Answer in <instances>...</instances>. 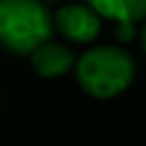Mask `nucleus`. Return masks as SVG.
<instances>
[{
    "mask_svg": "<svg viewBox=\"0 0 146 146\" xmlns=\"http://www.w3.org/2000/svg\"><path fill=\"white\" fill-rule=\"evenodd\" d=\"M116 36H119V41L132 39V36H135V25H119V30H116Z\"/></svg>",
    "mask_w": 146,
    "mask_h": 146,
    "instance_id": "423d86ee",
    "label": "nucleus"
},
{
    "mask_svg": "<svg viewBox=\"0 0 146 146\" xmlns=\"http://www.w3.org/2000/svg\"><path fill=\"white\" fill-rule=\"evenodd\" d=\"M135 75V57L121 46H94L75 59L78 84L91 98L107 100L121 96L132 84Z\"/></svg>",
    "mask_w": 146,
    "mask_h": 146,
    "instance_id": "f257e3e1",
    "label": "nucleus"
},
{
    "mask_svg": "<svg viewBox=\"0 0 146 146\" xmlns=\"http://www.w3.org/2000/svg\"><path fill=\"white\" fill-rule=\"evenodd\" d=\"M52 14L39 0H0V43L16 55H32L52 36Z\"/></svg>",
    "mask_w": 146,
    "mask_h": 146,
    "instance_id": "f03ea898",
    "label": "nucleus"
},
{
    "mask_svg": "<svg viewBox=\"0 0 146 146\" xmlns=\"http://www.w3.org/2000/svg\"><path fill=\"white\" fill-rule=\"evenodd\" d=\"M137 36H139V46H141V50H144V55H146V21H144V25L139 27Z\"/></svg>",
    "mask_w": 146,
    "mask_h": 146,
    "instance_id": "0eeeda50",
    "label": "nucleus"
},
{
    "mask_svg": "<svg viewBox=\"0 0 146 146\" xmlns=\"http://www.w3.org/2000/svg\"><path fill=\"white\" fill-rule=\"evenodd\" d=\"M100 18L116 21L119 25H135L146 21V0H84Z\"/></svg>",
    "mask_w": 146,
    "mask_h": 146,
    "instance_id": "39448f33",
    "label": "nucleus"
},
{
    "mask_svg": "<svg viewBox=\"0 0 146 146\" xmlns=\"http://www.w3.org/2000/svg\"><path fill=\"white\" fill-rule=\"evenodd\" d=\"M52 25L57 27V32L66 41L84 46V43H91L100 34L103 18L87 2H71V5H64L55 11Z\"/></svg>",
    "mask_w": 146,
    "mask_h": 146,
    "instance_id": "7ed1b4c3",
    "label": "nucleus"
},
{
    "mask_svg": "<svg viewBox=\"0 0 146 146\" xmlns=\"http://www.w3.org/2000/svg\"><path fill=\"white\" fill-rule=\"evenodd\" d=\"M30 64L41 78H59L75 66V55L66 43L50 39L30 55Z\"/></svg>",
    "mask_w": 146,
    "mask_h": 146,
    "instance_id": "20e7f679",
    "label": "nucleus"
}]
</instances>
